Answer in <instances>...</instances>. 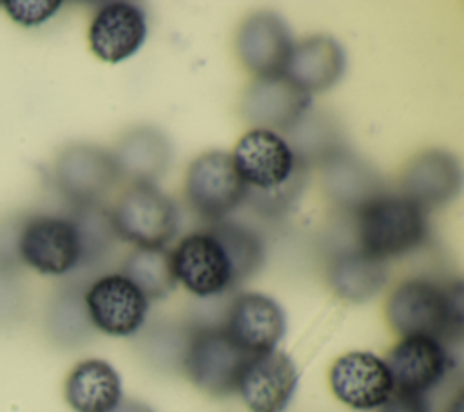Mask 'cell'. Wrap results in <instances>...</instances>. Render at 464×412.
<instances>
[{"mask_svg":"<svg viewBox=\"0 0 464 412\" xmlns=\"http://www.w3.org/2000/svg\"><path fill=\"white\" fill-rule=\"evenodd\" d=\"M230 158L245 185V200L263 214L286 212L306 183V163L274 131L245 132Z\"/></svg>","mask_w":464,"mask_h":412,"instance_id":"cell-1","label":"cell"},{"mask_svg":"<svg viewBox=\"0 0 464 412\" xmlns=\"http://www.w3.org/2000/svg\"><path fill=\"white\" fill-rule=\"evenodd\" d=\"M359 250L381 261L417 249L428 232L426 212L411 200L379 194L355 211Z\"/></svg>","mask_w":464,"mask_h":412,"instance_id":"cell-2","label":"cell"},{"mask_svg":"<svg viewBox=\"0 0 464 412\" xmlns=\"http://www.w3.org/2000/svg\"><path fill=\"white\" fill-rule=\"evenodd\" d=\"M386 318L404 338L424 336L439 339L462 325L460 283L442 290L426 280L401 283L386 301Z\"/></svg>","mask_w":464,"mask_h":412,"instance_id":"cell-3","label":"cell"},{"mask_svg":"<svg viewBox=\"0 0 464 412\" xmlns=\"http://www.w3.org/2000/svg\"><path fill=\"white\" fill-rule=\"evenodd\" d=\"M111 221L121 240L141 249H160L178 231V211L154 183H130L120 196Z\"/></svg>","mask_w":464,"mask_h":412,"instance_id":"cell-4","label":"cell"},{"mask_svg":"<svg viewBox=\"0 0 464 412\" xmlns=\"http://www.w3.org/2000/svg\"><path fill=\"white\" fill-rule=\"evenodd\" d=\"M248 354L225 329H201L187 343L183 363L190 381L210 396H228L237 388Z\"/></svg>","mask_w":464,"mask_h":412,"instance_id":"cell-5","label":"cell"},{"mask_svg":"<svg viewBox=\"0 0 464 412\" xmlns=\"http://www.w3.org/2000/svg\"><path fill=\"white\" fill-rule=\"evenodd\" d=\"M185 196L190 209L210 221H219L245 200V185L232 158L223 151L199 154L187 171Z\"/></svg>","mask_w":464,"mask_h":412,"instance_id":"cell-6","label":"cell"},{"mask_svg":"<svg viewBox=\"0 0 464 412\" xmlns=\"http://www.w3.org/2000/svg\"><path fill=\"white\" fill-rule=\"evenodd\" d=\"M18 250L22 260L42 274H65L83 258L78 223L58 216H36L25 223Z\"/></svg>","mask_w":464,"mask_h":412,"instance_id":"cell-7","label":"cell"},{"mask_svg":"<svg viewBox=\"0 0 464 412\" xmlns=\"http://www.w3.org/2000/svg\"><path fill=\"white\" fill-rule=\"evenodd\" d=\"M91 323L109 336H130L145 323L149 299L123 274H107L85 292Z\"/></svg>","mask_w":464,"mask_h":412,"instance_id":"cell-8","label":"cell"},{"mask_svg":"<svg viewBox=\"0 0 464 412\" xmlns=\"http://www.w3.org/2000/svg\"><path fill=\"white\" fill-rule=\"evenodd\" d=\"M292 49V33L274 11L252 13L239 25L236 53L241 64L257 78L285 76Z\"/></svg>","mask_w":464,"mask_h":412,"instance_id":"cell-9","label":"cell"},{"mask_svg":"<svg viewBox=\"0 0 464 412\" xmlns=\"http://www.w3.org/2000/svg\"><path fill=\"white\" fill-rule=\"evenodd\" d=\"M170 254L176 280L188 292L208 298L234 287L230 261L219 241L207 231L185 236Z\"/></svg>","mask_w":464,"mask_h":412,"instance_id":"cell-10","label":"cell"},{"mask_svg":"<svg viewBox=\"0 0 464 412\" xmlns=\"http://www.w3.org/2000/svg\"><path fill=\"white\" fill-rule=\"evenodd\" d=\"M297 388V370L290 356L281 350H268L248 356L237 392L252 412H281Z\"/></svg>","mask_w":464,"mask_h":412,"instance_id":"cell-11","label":"cell"},{"mask_svg":"<svg viewBox=\"0 0 464 412\" xmlns=\"http://www.w3.org/2000/svg\"><path fill=\"white\" fill-rule=\"evenodd\" d=\"M334 396L355 410L379 408L392 394L393 383L386 363L372 352H348L330 368Z\"/></svg>","mask_w":464,"mask_h":412,"instance_id":"cell-12","label":"cell"},{"mask_svg":"<svg viewBox=\"0 0 464 412\" xmlns=\"http://www.w3.org/2000/svg\"><path fill=\"white\" fill-rule=\"evenodd\" d=\"M230 339L248 356L274 350L285 334V312L276 299L259 292L239 294L223 327Z\"/></svg>","mask_w":464,"mask_h":412,"instance_id":"cell-13","label":"cell"},{"mask_svg":"<svg viewBox=\"0 0 464 412\" xmlns=\"http://www.w3.org/2000/svg\"><path fill=\"white\" fill-rule=\"evenodd\" d=\"M312 98L286 76L257 78L241 100L243 118L266 131H290L308 111Z\"/></svg>","mask_w":464,"mask_h":412,"instance_id":"cell-14","label":"cell"},{"mask_svg":"<svg viewBox=\"0 0 464 412\" xmlns=\"http://www.w3.org/2000/svg\"><path fill=\"white\" fill-rule=\"evenodd\" d=\"M56 174L63 194L82 205L100 201L120 178L112 154L96 145L69 147L60 156Z\"/></svg>","mask_w":464,"mask_h":412,"instance_id":"cell-15","label":"cell"},{"mask_svg":"<svg viewBox=\"0 0 464 412\" xmlns=\"http://www.w3.org/2000/svg\"><path fill=\"white\" fill-rule=\"evenodd\" d=\"M147 38L145 11L130 2H111L92 18L89 27L91 51L107 64L130 58Z\"/></svg>","mask_w":464,"mask_h":412,"instance_id":"cell-16","label":"cell"},{"mask_svg":"<svg viewBox=\"0 0 464 412\" xmlns=\"http://www.w3.org/2000/svg\"><path fill=\"white\" fill-rule=\"evenodd\" d=\"M384 363L392 376L393 390L422 396L444 378L450 359L439 339L410 336L390 350Z\"/></svg>","mask_w":464,"mask_h":412,"instance_id":"cell-17","label":"cell"},{"mask_svg":"<svg viewBox=\"0 0 464 412\" xmlns=\"http://www.w3.org/2000/svg\"><path fill=\"white\" fill-rule=\"evenodd\" d=\"M459 160L446 151L431 149L417 154L402 172V196L424 212L451 201L460 189Z\"/></svg>","mask_w":464,"mask_h":412,"instance_id":"cell-18","label":"cell"},{"mask_svg":"<svg viewBox=\"0 0 464 412\" xmlns=\"http://www.w3.org/2000/svg\"><path fill=\"white\" fill-rule=\"evenodd\" d=\"M344 67L346 56L339 42L326 34H315L294 44L285 76L310 94L335 85Z\"/></svg>","mask_w":464,"mask_h":412,"instance_id":"cell-19","label":"cell"},{"mask_svg":"<svg viewBox=\"0 0 464 412\" xmlns=\"http://www.w3.org/2000/svg\"><path fill=\"white\" fill-rule=\"evenodd\" d=\"M170 152V143L160 129L138 125L123 134L112 158L120 176L132 183H154L167 171Z\"/></svg>","mask_w":464,"mask_h":412,"instance_id":"cell-20","label":"cell"},{"mask_svg":"<svg viewBox=\"0 0 464 412\" xmlns=\"http://www.w3.org/2000/svg\"><path fill=\"white\" fill-rule=\"evenodd\" d=\"M65 399L74 412H111L121 401L116 368L103 359H83L67 376Z\"/></svg>","mask_w":464,"mask_h":412,"instance_id":"cell-21","label":"cell"},{"mask_svg":"<svg viewBox=\"0 0 464 412\" xmlns=\"http://www.w3.org/2000/svg\"><path fill=\"white\" fill-rule=\"evenodd\" d=\"M323 163L324 187L337 205L357 211L366 201L381 194L379 176L353 154L337 151Z\"/></svg>","mask_w":464,"mask_h":412,"instance_id":"cell-22","label":"cell"},{"mask_svg":"<svg viewBox=\"0 0 464 412\" xmlns=\"http://www.w3.org/2000/svg\"><path fill=\"white\" fill-rule=\"evenodd\" d=\"M386 281L384 261L350 250L339 254L330 267V283L337 296L348 301H366L381 290Z\"/></svg>","mask_w":464,"mask_h":412,"instance_id":"cell-23","label":"cell"},{"mask_svg":"<svg viewBox=\"0 0 464 412\" xmlns=\"http://www.w3.org/2000/svg\"><path fill=\"white\" fill-rule=\"evenodd\" d=\"M123 276L130 280L147 299H161L176 289L172 254L165 249L138 247L123 263Z\"/></svg>","mask_w":464,"mask_h":412,"instance_id":"cell-24","label":"cell"},{"mask_svg":"<svg viewBox=\"0 0 464 412\" xmlns=\"http://www.w3.org/2000/svg\"><path fill=\"white\" fill-rule=\"evenodd\" d=\"M223 247L234 276V287L250 278L263 265V241L261 238L237 223H216L208 231Z\"/></svg>","mask_w":464,"mask_h":412,"instance_id":"cell-25","label":"cell"},{"mask_svg":"<svg viewBox=\"0 0 464 412\" xmlns=\"http://www.w3.org/2000/svg\"><path fill=\"white\" fill-rule=\"evenodd\" d=\"M7 15L20 25H40L49 20L60 7L58 0H7L4 2Z\"/></svg>","mask_w":464,"mask_h":412,"instance_id":"cell-26","label":"cell"},{"mask_svg":"<svg viewBox=\"0 0 464 412\" xmlns=\"http://www.w3.org/2000/svg\"><path fill=\"white\" fill-rule=\"evenodd\" d=\"M379 412H430L424 396L395 392L381 407Z\"/></svg>","mask_w":464,"mask_h":412,"instance_id":"cell-27","label":"cell"},{"mask_svg":"<svg viewBox=\"0 0 464 412\" xmlns=\"http://www.w3.org/2000/svg\"><path fill=\"white\" fill-rule=\"evenodd\" d=\"M111 412H154L150 407H147L141 401H134V399H127V401H120L118 407Z\"/></svg>","mask_w":464,"mask_h":412,"instance_id":"cell-28","label":"cell"},{"mask_svg":"<svg viewBox=\"0 0 464 412\" xmlns=\"http://www.w3.org/2000/svg\"><path fill=\"white\" fill-rule=\"evenodd\" d=\"M448 412H462V399H460V396L448 407Z\"/></svg>","mask_w":464,"mask_h":412,"instance_id":"cell-29","label":"cell"}]
</instances>
